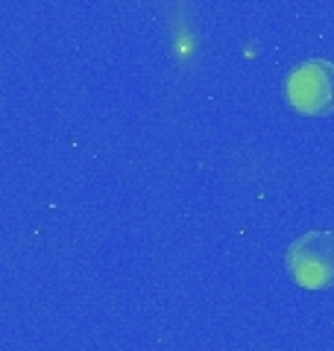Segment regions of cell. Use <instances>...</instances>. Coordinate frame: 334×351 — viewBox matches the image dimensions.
Returning a JSON list of instances; mask_svg holds the SVG:
<instances>
[{"label": "cell", "instance_id": "obj_1", "mask_svg": "<svg viewBox=\"0 0 334 351\" xmlns=\"http://www.w3.org/2000/svg\"><path fill=\"white\" fill-rule=\"evenodd\" d=\"M291 278L305 290L334 287V232H305L299 234L285 255Z\"/></svg>", "mask_w": 334, "mask_h": 351}, {"label": "cell", "instance_id": "obj_2", "mask_svg": "<svg viewBox=\"0 0 334 351\" xmlns=\"http://www.w3.org/2000/svg\"><path fill=\"white\" fill-rule=\"evenodd\" d=\"M285 100L305 117H326L334 112V62L308 59L285 80Z\"/></svg>", "mask_w": 334, "mask_h": 351}]
</instances>
